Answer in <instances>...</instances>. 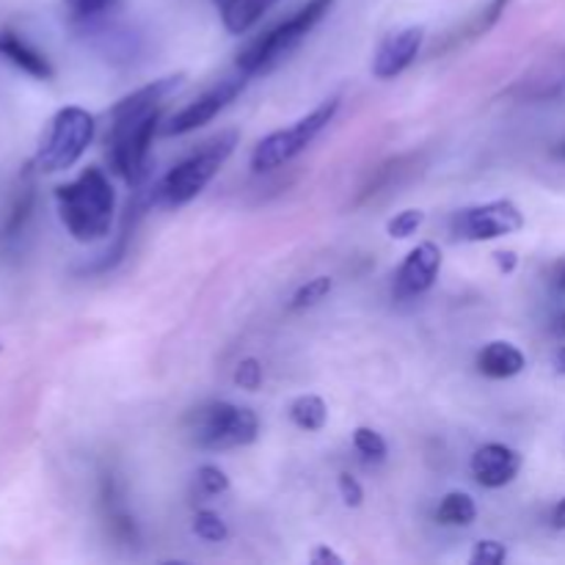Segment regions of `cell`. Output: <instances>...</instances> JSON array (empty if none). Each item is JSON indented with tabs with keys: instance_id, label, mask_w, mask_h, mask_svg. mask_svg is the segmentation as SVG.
<instances>
[{
	"instance_id": "cell-21",
	"label": "cell",
	"mask_w": 565,
	"mask_h": 565,
	"mask_svg": "<svg viewBox=\"0 0 565 565\" xmlns=\"http://www.w3.org/2000/svg\"><path fill=\"white\" fill-rule=\"evenodd\" d=\"M121 0H66V11L77 25H94L119 6Z\"/></svg>"
},
{
	"instance_id": "cell-19",
	"label": "cell",
	"mask_w": 565,
	"mask_h": 565,
	"mask_svg": "<svg viewBox=\"0 0 565 565\" xmlns=\"http://www.w3.org/2000/svg\"><path fill=\"white\" fill-rule=\"evenodd\" d=\"M290 419L307 434H318L329 423V408H326L323 397L301 395L290 403Z\"/></svg>"
},
{
	"instance_id": "cell-13",
	"label": "cell",
	"mask_w": 565,
	"mask_h": 565,
	"mask_svg": "<svg viewBox=\"0 0 565 565\" xmlns=\"http://www.w3.org/2000/svg\"><path fill=\"white\" fill-rule=\"evenodd\" d=\"M508 3H511V0H489V3H486L483 9H478V11H475V14H469L467 20L461 22V25L452 28L450 33H445L441 44H436L434 55L452 53V50L463 47V44L478 42L480 36H486V33H489L491 28H494L497 22H500V17L505 14Z\"/></svg>"
},
{
	"instance_id": "cell-10",
	"label": "cell",
	"mask_w": 565,
	"mask_h": 565,
	"mask_svg": "<svg viewBox=\"0 0 565 565\" xmlns=\"http://www.w3.org/2000/svg\"><path fill=\"white\" fill-rule=\"evenodd\" d=\"M439 270L441 248L430 241L419 243L417 248L408 252V257L397 268L392 292H395L397 301H412V298L425 296L436 285V279H439Z\"/></svg>"
},
{
	"instance_id": "cell-36",
	"label": "cell",
	"mask_w": 565,
	"mask_h": 565,
	"mask_svg": "<svg viewBox=\"0 0 565 565\" xmlns=\"http://www.w3.org/2000/svg\"><path fill=\"white\" fill-rule=\"evenodd\" d=\"M555 154H557V158H563V160H565V141H561V143H557Z\"/></svg>"
},
{
	"instance_id": "cell-11",
	"label": "cell",
	"mask_w": 565,
	"mask_h": 565,
	"mask_svg": "<svg viewBox=\"0 0 565 565\" xmlns=\"http://www.w3.org/2000/svg\"><path fill=\"white\" fill-rule=\"evenodd\" d=\"M423 42V25H408L403 28V31L390 33V36L379 44V50H375L373 55V75L379 77V81H395L397 75H403V72L417 61Z\"/></svg>"
},
{
	"instance_id": "cell-20",
	"label": "cell",
	"mask_w": 565,
	"mask_h": 565,
	"mask_svg": "<svg viewBox=\"0 0 565 565\" xmlns=\"http://www.w3.org/2000/svg\"><path fill=\"white\" fill-rule=\"evenodd\" d=\"M334 290V279L331 276H315L307 285L298 287L290 298V312H303V309L318 307L320 301H326V296Z\"/></svg>"
},
{
	"instance_id": "cell-27",
	"label": "cell",
	"mask_w": 565,
	"mask_h": 565,
	"mask_svg": "<svg viewBox=\"0 0 565 565\" xmlns=\"http://www.w3.org/2000/svg\"><path fill=\"white\" fill-rule=\"evenodd\" d=\"M235 384L241 386V390L246 392H257L259 384H263V364H259V359L248 356V359H241V362L235 364Z\"/></svg>"
},
{
	"instance_id": "cell-6",
	"label": "cell",
	"mask_w": 565,
	"mask_h": 565,
	"mask_svg": "<svg viewBox=\"0 0 565 565\" xmlns=\"http://www.w3.org/2000/svg\"><path fill=\"white\" fill-rule=\"evenodd\" d=\"M94 132H97V121L86 108H77V105L61 108L50 119L47 130L39 141L36 169L44 171V174L72 169L83 158V152L92 147Z\"/></svg>"
},
{
	"instance_id": "cell-30",
	"label": "cell",
	"mask_w": 565,
	"mask_h": 565,
	"mask_svg": "<svg viewBox=\"0 0 565 565\" xmlns=\"http://www.w3.org/2000/svg\"><path fill=\"white\" fill-rule=\"evenodd\" d=\"M309 561H312L315 565H342L345 561H342L340 555H337L334 550H329V546H318V550L312 552V555H309Z\"/></svg>"
},
{
	"instance_id": "cell-3",
	"label": "cell",
	"mask_w": 565,
	"mask_h": 565,
	"mask_svg": "<svg viewBox=\"0 0 565 565\" xmlns=\"http://www.w3.org/2000/svg\"><path fill=\"white\" fill-rule=\"evenodd\" d=\"M237 143H241V132L237 130H224L215 138H210V141H204L196 152L182 158L174 169H169L160 177L158 185L149 191V204L163 210H177L191 204L213 182L221 166L232 158Z\"/></svg>"
},
{
	"instance_id": "cell-5",
	"label": "cell",
	"mask_w": 565,
	"mask_h": 565,
	"mask_svg": "<svg viewBox=\"0 0 565 565\" xmlns=\"http://www.w3.org/2000/svg\"><path fill=\"white\" fill-rule=\"evenodd\" d=\"M185 434L199 450H237V447H248L257 441L259 419L248 406L213 401L188 414Z\"/></svg>"
},
{
	"instance_id": "cell-17",
	"label": "cell",
	"mask_w": 565,
	"mask_h": 565,
	"mask_svg": "<svg viewBox=\"0 0 565 565\" xmlns=\"http://www.w3.org/2000/svg\"><path fill=\"white\" fill-rule=\"evenodd\" d=\"M565 86V53L550 58V64L535 66L524 81H519V86L511 94H519L522 99H546L555 97L557 92Z\"/></svg>"
},
{
	"instance_id": "cell-29",
	"label": "cell",
	"mask_w": 565,
	"mask_h": 565,
	"mask_svg": "<svg viewBox=\"0 0 565 565\" xmlns=\"http://www.w3.org/2000/svg\"><path fill=\"white\" fill-rule=\"evenodd\" d=\"M337 483H340V497H342V502H345L348 508H359V505H362V502H364V489H362V483H359V480L353 478L351 472H342Z\"/></svg>"
},
{
	"instance_id": "cell-8",
	"label": "cell",
	"mask_w": 565,
	"mask_h": 565,
	"mask_svg": "<svg viewBox=\"0 0 565 565\" xmlns=\"http://www.w3.org/2000/svg\"><path fill=\"white\" fill-rule=\"evenodd\" d=\"M524 226V213L511 199H497V202L472 204L452 215L450 232L463 243H489L500 237L516 235Z\"/></svg>"
},
{
	"instance_id": "cell-24",
	"label": "cell",
	"mask_w": 565,
	"mask_h": 565,
	"mask_svg": "<svg viewBox=\"0 0 565 565\" xmlns=\"http://www.w3.org/2000/svg\"><path fill=\"white\" fill-rule=\"evenodd\" d=\"M423 224H425L423 210L417 207L401 210V213H397L395 218H390V224H386V235H390L392 241H406V237L417 235Z\"/></svg>"
},
{
	"instance_id": "cell-14",
	"label": "cell",
	"mask_w": 565,
	"mask_h": 565,
	"mask_svg": "<svg viewBox=\"0 0 565 565\" xmlns=\"http://www.w3.org/2000/svg\"><path fill=\"white\" fill-rule=\"evenodd\" d=\"M0 55H3L9 64H14L20 72L36 77V81H53L55 70L47 61V55L39 53L33 44H28L25 39L17 36L14 31H0Z\"/></svg>"
},
{
	"instance_id": "cell-31",
	"label": "cell",
	"mask_w": 565,
	"mask_h": 565,
	"mask_svg": "<svg viewBox=\"0 0 565 565\" xmlns=\"http://www.w3.org/2000/svg\"><path fill=\"white\" fill-rule=\"evenodd\" d=\"M494 259H497V265H500L502 274H511V270L519 265V257L513 252H497Z\"/></svg>"
},
{
	"instance_id": "cell-9",
	"label": "cell",
	"mask_w": 565,
	"mask_h": 565,
	"mask_svg": "<svg viewBox=\"0 0 565 565\" xmlns=\"http://www.w3.org/2000/svg\"><path fill=\"white\" fill-rule=\"evenodd\" d=\"M248 81H252V77L243 75V72H237V75L232 77H224V81L210 86L204 94H199V97L193 99V103H188L185 108L177 110V114L160 127V132H163V136H188V132L210 125L221 110L230 108V105L246 92Z\"/></svg>"
},
{
	"instance_id": "cell-12",
	"label": "cell",
	"mask_w": 565,
	"mask_h": 565,
	"mask_svg": "<svg viewBox=\"0 0 565 565\" xmlns=\"http://www.w3.org/2000/svg\"><path fill=\"white\" fill-rule=\"evenodd\" d=\"M522 463V452L500 441H489L475 450L472 475L483 489H505L519 478Z\"/></svg>"
},
{
	"instance_id": "cell-4",
	"label": "cell",
	"mask_w": 565,
	"mask_h": 565,
	"mask_svg": "<svg viewBox=\"0 0 565 565\" xmlns=\"http://www.w3.org/2000/svg\"><path fill=\"white\" fill-rule=\"evenodd\" d=\"M331 6H334V0H307L296 14L276 22L270 31L259 33L254 42H248L237 53V72H243L248 77H257L276 70L287 55H292L301 47L303 39L320 25V20L329 14Z\"/></svg>"
},
{
	"instance_id": "cell-34",
	"label": "cell",
	"mask_w": 565,
	"mask_h": 565,
	"mask_svg": "<svg viewBox=\"0 0 565 565\" xmlns=\"http://www.w3.org/2000/svg\"><path fill=\"white\" fill-rule=\"evenodd\" d=\"M555 370L561 375H565V345H561L557 348V353H555Z\"/></svg>"
},
{
	"instance_id": "cell-28",
	"label": "cell",
	"mask_w": 565,
	"mask_h": 565,
	"mask_svg": "<svg viewBox=\"0 0 565 565\" xmlns=\"http://www.w3.org/2000/svg\"><path fill=\"white\" fill-rule=\"evenodd\" d=\"M508 561V546L500 544V541H478L469 555V563L472 565H500Z\"/></svg>"
},
{
	"instance_id": "cell-23",
	"label": "cell",
	"mask_w": 565,
	"mask_h": 565,
	"mask_svg": "<svg viewBox=\"0 0 565 565\" xmlns=\"http://www.w3.org/2000/svg\"><path fill=\"white\" fill-rule=\"evenodd\" d=\"M353 447H356L359 456H364L367 461H384L386 452H390L384 436L373 428H364V425L353 430Z\"/></svg>"
},
{
	"instance_id": "cell-16",
	"label": "cell",
	"mask_w": 565,
	"mask_h": 565,
	"mask_svg": "<svg viewBox=\"0 0 565 565\" xmlns=\"http://www.w3.org/2000/svg\"><path fill=\"white\" fill-rule=\"evenodd\" d=\"M279 0H215V9H218L221 22L230 33L243 36V33L252 31L265 14H268Z\"/></svg>"
},
{
	"instance_id": "cell-32",
	"label": "cell",
	"mask_w": 565,
	"mask_h": 565,
	"mask_svg": "<svg viewBox=\"0 0 565 565\" xmlns=\"http://www.w3.org/2000/svg\"><path fill=\"white\" fill-rule=\"evenodd\" d=\"M552 527L565 530V497H563L561 502H557L555 511H552Z\"/></svg>"
},
{
	"instance_id": "cell-22",
	"label": "cell",
	"mask_w": 565,
	"mask_h": 565,
	"mask_svg": "<svg viewBox=\"0 0 565 565\" xmlns=\"http://www.w3.org/2000/svg\"><path fill=\"white\" fill-rule=\"evenodd\" d=\"M193 533L196 539L207 541V544H221V541L230 539V527H226L224 519L213 511H199L193 516Z\"/></svg>"
},
{
	"instance_id": "cell-15",
	"label": "cell",
	"mask_w": 565,
	"mask_h": 565,
	"mask_svg": "<svg viewBox=\"0 0 565 565\" xmlns=\"http://www.w3.org/2000/svg\"><path fill=\"white\" fill-rule=\"evenodd\" d=\"M475 364H478V373L486 375V379L505 381L522 373V370L527 367V359H524V353L519 351L513 342L497 340L489 342V345L478 353V362Z\"/></svg>"
},
{
	"instance_id": "cell-33",
	"label": "cell",
	"mask_w": 565,
	"mask_h": 565,
	"mask_svg": "<svg viewBox=\"0 0 565 565\" xmlns=\"http://www.w3.org/2000/svg\"><path fill=\"white\" fill-rule=\"evenodd\" d=\"M552 334L561 337V340H565V309H561V312L552 318Z\"/></svg>"
},
{
	"instance_id": "cell-26",
	"label": "cell",
	"mask_w": 565,
	"mask_h": 565,
	"mask_svg": "<svg viewBox=\"0 0 565 565\" xmlns=\"http://www.w3.org/2000/svg\"><path fill=\"white\" fill-rule=\"evenodd\" d=\"M196 486L204 497H218L230 491V478L215 463H204V467L196 469Z\"/></svg>"
},
{
	"instance_id": "cell-25",
	"label": "cell",
	"mask_w": 565,
	"mask_h": 565,
	"mask_svg": "<svg viewBox=\"0 0 565 565\" xmlns=\"http://www.w3.org/2000/svg\"><path fill=\"white\" fill-rule=\"evenodd\" d=\"M31 210H33V185H22L20 193H17L14 204H11V213L9 221L3 226V235L11 237L25 226V221L31 218Z\"/></svg>"
},
{
	"instance_id": "cell-18",
	"label": "cell",
	"mask_w": 565,
	"mask_h": 565,
	"mask_svg": "<svg viewBox=\"0 0 565 565\" xmlns=\"http://www.w3.org/2000/svg\"><path fill=\"white\" fill-rule=\"evenodd\" d=\"M478 519V505L467 491H450L436 508V522L441 527H469Z\"/></svg>"
},
{
	"instance_id": "cell-7",
	"label": "cell",
	"mask_w": 565,
	"mask_h": 565,
	"mask_svg": "<svg viewBox=\"0 0 565 565\" xmlns=\"http://www.w3.org/2000/svg\"><path fill=\"white\" fill-rule=\"evenodd\" d=\"M340 103H342L340 97L323 99L318 108L309 110L307 116H301L296 125L265 136L252 152V169L254 171H274V169H279V166L290 163L292 158H298V154H301L307 147H312L315 138H318L320 132H323L326 127L334 121L337 110H340Z\"/></svg>"
},
{
	"instance_id": "cell-35",
	"label": "cell",
	"mask_w": 565,
	"mask_h": 565,
	"mask_svg": "<svg viewBox=\"0 0 565 565\" xmlns=\"http://www.w3.org/2000/svg\"><path fill=\"white\" fill-rule=\"evenodd\" d=\"M555 285L561 287V290L565 292V259L555 268Z\"/></svg>"
},
{
	"instance_id": "cell-2",
	"label": "cell",
	"mask_w": 565,
	"mask_h": 565,
	"mask_svg": "<svg viewBox=\"0 0 565 565\" xmlns=\"http://www.w3.org/2000/svg\"><path fill=\"white\" fill-rule=\"evenodd\" d=\"M55 204L61 224L77 243H97L110 235L116 191L99 166H88L75 180L55 188Z\"/></svg>"
},
{
	"instance_id": "cell-1",
	"label": "cell",
	"mask_w": 565,
	"mask_h": 565,
	"mask_svg": "<svg viewBox=\"0 0 565 565\" xmlns=\"http://www.w3.org/2000/svg\"><path fill=\"white\" fill-rule=\"evenodd\" d=\"M185 83L182 72L158 77L147 86L136 88L121 97L108 110V136H105V152L114 174H119L127 185H141L149 174V152L152 138L163 121V105L171 94H177Z\"/></svg>"
}]
</instances>
